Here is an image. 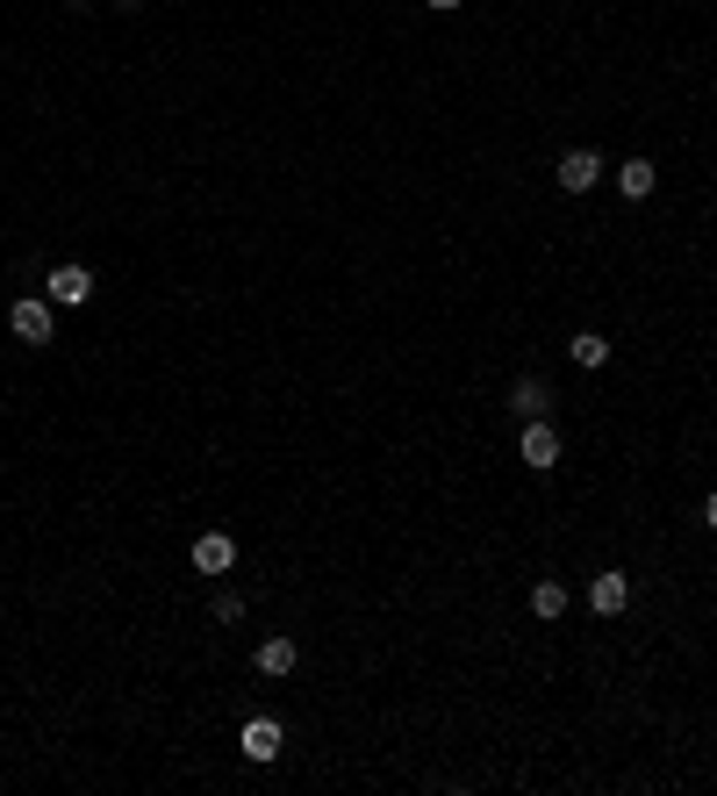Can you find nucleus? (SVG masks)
<instances>
[{
  "label": "nucleus",
  "mask_w": 717,
  "mask_h": 796,
  "mask_svg": "<svg viewBox=\"0 0 717 796\" xmlns=\"http://www.w3.org/2000/svg\"><path fill=\"white\" fill-rule=\"evenodd\" d=\"M588 610H596V618H624V610H632V574H617V568L588 574Z\"/></svg>",
  "instance_id": "nucleus-6"
},
{
  "label": "nucleus",
  "mask_w": 717,
  "mask_h": 796,
  "mask_svg": "<svg viewBox=\"0 0 717 796\" xmlns=\"http://www.w3.org/2000/svg\"><path fill=\"white\" fill-rule=\"evenodd\" d=\"M8 330H14L22 345H51V330H58L51 302H37V295H14V302H8Z\"/></svg>",
  "instance_id": "nucleus-4"
},
{
  "label": "nucleus",
  "mask_w": 717,
  "mask_h": 796,
  "mask_svg": "<svg viewBox=\"0 0 717 796\" xmlns=\"http://www.w3.org/2000/svg\"><path fill=\"white\" fill-rule=\"evenodd\" d=\"M187 560H194V574H231L237 568V539H231V531H202Z\"/></svg>",
  "instance_id": "nucleus-7"
},
{
  "label": "nucleus",
  "mask_w": 717,
  "mask_h": 796,
  "mask_svg": "<svg viewBox=\"0 0 717 796\" xmlns=\"http://www.w3.org/2000/svg\"><path fill=\"white\" fill-rule=\"evenodd\" d=\"M237 746H244V761H252V768H273V761H280V746H287L280 717H244Z\"/></svg>",
  "instance_id": "nucleus-5"
},
{
  "label": "nucleus",
  "mask_w": 717,
  "mask_h": 796,
  "mask_svg": "<svg viewBox=\"0 0 717 796\" xmlns=\"http://www.w3.org/2000/svg\"><path fill=\"white\" fill-rule=\"evenodd\" d=\"M567 359L582 366V374H596V366H610V338H603V330H574V338H567Z\"/></svg>",
  "instance_id": "nucleus-12"
},
{
  "label": "nucleus",
  "mask_w": 717,
  "mask_h": 796,
  "mask_svg": "<svg viewBox=\"0 0 717 796\" xmlns=\"http://www.w3.org/2000/svg\"><path fill=\"white\" fill-rule=\"evenodd\" d=\"M560 452H567V446H560L553 417H531L524 431H516V459H524L531 473H553V467H560Z\"/></svg>",
  "instance_id": "nucleus-2"
},
{
  "label": "nucleus",
  "mask_w": 717,
  "mask_h": 796,
  "mask_svg": "<svg viewBox=\"0 0 717 796\" xmlns=\"http://www.w3.org/2000/svg\"><path fill=\"white\" fill-rule=\"evenodd\" d=\"M653 187H660V173H653V159H624V165H617V194H624V202H646Z\"/></svg>",
  "instance_id": "nucleus-11"
},
{
  "label": "nucleus",
  "mask_w": 717,
  "mask_h": 796,
  "mask_svg": "<svg viewBox=\"0 0 717 796\" xmlns=\"http://www.w3.org/2000/svg\"><path fill=\"white\" fill-rule=\"evenodd\" d=\"M423 8H431V14H460L467 0H423Z\"/></svg>",
  "instance_id": "nucleus-14"
},
{
  "label": "nucleus",
  "mask_w": 717,
  "mask_h": 796,
  "mask_svg": "<svg viewBox=\"0 0 717 796\" xmlns=\"http://www.w3.org/2000/svg\"><path fill=\"white\" fill-rule=\"evenodd\" d=\"M510 417H516V423H531V417H553V380L524 374V380L510 388Z\"/></svg>",
  "instance_id": "nucleus-8"
},
{
  "label": "nucleus",
  "mask_w": 717,
  "mask_h": 796,
  "mask_svg": "<svg viewBox=\"0 0 717 796\" xmlns=\"http://www.w3.org/2000/svg\"><path fill=\"white\" fill-rule=\"evenodd\" d=\"M43 302H51V309H86V302H94V273L86 266H51L43 273Z\"/></svg>",
  "instance_id": "nucleus-3"
},
{
  "label": "nucleus",
  "mask_w": 717,
  "mask_h": 796,
  "mask_svg": "<svg viewBox=\"0 0 717 796\" xmlns=\"http://www.w3.org/2000/svg\"><path fill=\"white\" fill-rule=\"evenodd\" d=\"M301 667V639H287V632H273V639H258V675L266 682H280V675H295Z\"/></svg>",
  "instance_id": "nucleus-9"
},
{
  "label": "nucleus",
  "mask_w": 717,
  "mask_h": 796,
  "mask_svg": "<svg viewBox=\"0 0 717 796\" xmlns=\"http://www.w3.org/2000/svg\"><path fill=\"white\" fill-rule=\"evenodd\" d=\"M531 618H539V624H560V618H567V581H553V574L531 581Z\"/></svg>",
  "instance_id": "nucleus-10"
},
{
  "label": "nucleus",
  "mask_w": 717,
  "mask_h": 796,
  "mask_svg": "<svg viewBox=\"0 0 717 796\" xmlns=\"http://www.w3.org/2000/svg\"><path fill=\"white\" fill-rule=\"evenodd\" d=\"M208 618H216V624H244V595H237V589H223V595H216V610H208Z\"/></svg>",
  "instance_id": "nucleus-13"
},
{
  "label": "nucleus",
  "mask_w": 717,
  "mask_h": 796,
  "mask_svg": "<svg viewBox=\"0 0 717 796\" xmlns=\"http://www.w3.org/2000/svg\"><path fill=\"white\" fill-rule=\"evenodd\" d=\"M610 173L603 165V151L596 144H574V151H560V165H553V180H560V194H596V180Z\"/></svg>",
  "instance_id": "nucleus-1"
},
{
  "label": "nucleus",
  "mask_w": 717,
  "mask_h": 796,
  "mask_svg": "<svg viewBox=\"0 0 717 796\" xmlns=\"http://www.w3.org/2000/svg\"><path fill=\"white\" fill-rule=\"evenodd\" d=\"M704 531H717V496H704Z\"/></svg>",
  "instance_id": "nucleus-15"
}]
</instances>
